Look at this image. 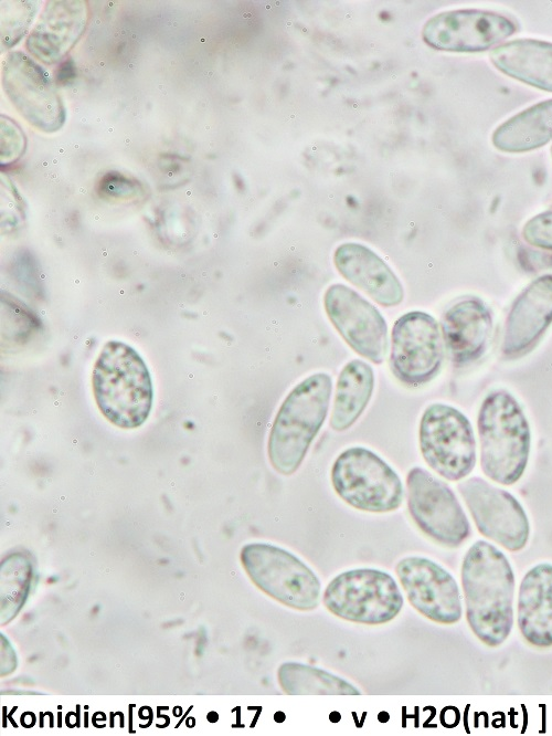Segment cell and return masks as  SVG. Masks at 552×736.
<instances>
[{
	"mask_svg": "<svg viewBox=\"0 0 552 736\" xmlns=\"http://www.w3.org/2000/svg\"><path fill=\"white\" fill-rule=\"evenodd\" d=\"M466 619L473 633L496 648L513 627L514 574L506 555L486 540H477L461 564Z\"/></svg>",
	"mask_w": 552,
	"mask_h": 736,
	"instance_id": "cell-1",
	"label": "cell"
},
{
	"mask_svg": "<svg viewBox=\"0 0 552 736\" xmlns=\"http://www.w3.org/2000/svg\"><path fill=\"white\" fill-rule=\"evenodd\" d=\"M93 393L102 414L121 429L140 427L152 407V381L140 355L129 345L108 340L92 375Z\"/></svg>",
	"mask_w": 552,
	"mask_h": 736,
	"instance_id": "cell-2",
	"label": "cell"
},
{
	"mask_svg": "<svg viewBox=\"0 0 552 736\" xmlns=\"http://www.w3.org/2000/svg\"><path fill=\"white\" fill-rule=\"evenodd\" d=\"M332 379L314 374L299 382L279 407L268 435L267 454L272 467L291 475L301 465L329 410Z\"/></svg>",
	"mask_w": 552,
	"mask_h": 736,
	"instance_id": "cell-3",
	"label": "cell"
},
{
	"mask_svg": "<svg viewBox=\"0 0 552 736\" xmlns=\"http://www.w3.org/2000/svg\"><path fill=\"white\" fill-rule=\"evenodd\" d=\"M477 425L484 474L502 485L517 483L531 448L530 425L517 399L505 390L490 392L480 406Z\"/></svg>",
	"mask_w": 552,
	"mask_h": 736,
	"instance_id": "cell-4",
	"label": "cell"
},
{
	"mask_svg": "<svg viewBox=\"0 0 552 736\" xmlns=\"http://www.w3.org/2000/svg\"><path fill=\"white\" fill-rule=\"evenodd\" d=\"M241 562L252 582L279 603L300 611L318 607L320 581L290 551L272 544L252 543L242 548Z\"/></svg>",
	"mask_w": 552,
	"mask_h": 736,
	"instance_id": "cell-5",
	"label": "cell"
},
{
	"mask_svg": "<svg viewBox=\"0 0 552 736\" xmlns=\"http://www.w3.org/2000/svg\"><path fill=\"white\" fill-rule=\"evenodd\" d=\"M323 606L336 617L361 624H384L403 608L394 578L382 570L359 568L336 576L322 595Z\"/></svg>",
	"mask_w": 552,
	"mask_h": 736,
	"instance_id": "cell-6",
	"label": "cell"
},
{
	"mask_svg": "<svg viewBox=\"0 0 552 736\" xmlns=\"http://www.w3.org/2000/svg\"><path fill=\"white\" fill-rule=\"evenodd\" d=\"M331 484L342 501L363 512L395 511L404 497L396 472L363 446L349 448L338 455L331 469Z\"/></svg>",
	"mask_w": 552,
	"mask_h": 736,
	"instance_id": "cell-7",
	"label": "cell"
},
{
	"mask_svg": "<svg viewBox=\"0 0 552 736\" xmlns=\"http://www.w3.org/2000/svg\"><path fill=\"white\" fill-rule=\"evenodd\" d=\"M418 442L428 466L448 481H460L476 464V440L468 418L445 404L428 406L420 422Z\"/></svg>",
	"mask_w": 552,
	"mask_h": 736,
	"instance_id": "cell-8",
	"label": "cell"
},
{
	"mask_svg": "<svg viewBox=\"0 0 552 736\" xmlns=\"http://www.w3.org/2000/svg\"><path fill=\"white\" fill-rule=\"evenodd\" d=\"M406 502L414 523L434 542L455 548L469 537L470 524L455 493L426 470L408 471Z\"/></svg>",
	"mask_w": 552,
	"mask_h": 736,
	"instance_id": "cell-9",
	"label": "cell"
},
{
	"mask_svg": "<svg viewBox=\"0 0 552 736\" xmlns=\"http://www.w3.org/2000/svg\"><path fill=\"white\" fill-rule=\"evenodd\" d=\"M444 359V340L436 319L413 311L400 316L392 328L390 364L393 375L408 387L431 381Z\"/></svg>",
	"mask_w": 552,
	"mask_h": 736,
	"instance_id": "cell-10",
	"label": "cell"
},
{
	"mask_svg": "<svg viewBox=\"0 0 552 736\" xmlns=\"http://www.w3.org/2000/svg\"><path fill=\"white\" fill-rule=\"evenodd\" d=\"M478 532L510 551L526 547L530 524L520 502L508 491L481 477L457 485Z\"/></svg>",
	"mask_w": 552,
	"mask_h": 736,
	"instance_id": "cell-11",
	"label": "cell"
},
{
	"mask_svg": "<svg viewBox=\"0 0 552 736\" xmlns=\"http://www.w3.org/2000/svg\"><path fill=\"white\" fill-rule=\"evenodd\" d=\"M2 84L14 107L34 127L46 133L62 127L63 103L46 72L31 57L9 53L2 64Z\"/></svg>",
	"mask_w": 552,
	"mask_h": 736,
	"instance_id": "cell-12",
	"label": "cell"
},
{
	"mask_svg": "<svg viewBox=\"0 0 552 736\" xmlns=\"http://www.w3.org/2000/svg\"><path fill=\"white\" fill-rule=\"evenodd\" d=\"M516 23L500 13L478 10H448L424 24L422 38L427 45L448 52L486 51L512 35Z\"/></svg>",
	"mask_w": 552,
	"mask_h": 736,
	"instance_id": "cell-13",
	"label": "cell"
},
{
	"mask_svg": "<svg viewBox=\"0 0 552 736\" xmlns=\"http://www.w3.org/2000/svg\"><path fill=\"white\" fill-rule=\"evenodd\" d=\"M323 304L329 320L357 354L374 364L384 360L388 325L375 306L343 284L330 285Z\"/></svg>",
	"mask_w": 552,
	"mask_h": 736,
	"instance_id": "cell-14",
	"label": "cell"
},
{
	"mask_svg": "<svg viewBox=\"0 0 552 736\" xmlns=\"http://www.w3.org/2000/svg\"><path fill=\"white\" fill-rule=\"evenodd\" d=\"M395 574L410 604L439 624H454L463 616L461 597L454 577L437 562L420 556L402 558Z\"/></svg>",
	"mask_w": 552,
	"mask_h": 736,
	"instance_id": "cell-15",
	"label": "cell"
},
{
	"mask_svg": "<svg viewBox=\"0 0 552 736\" xmlns=\"http://www.w3.org/2000/svg\"><path fill=\"white\" fill-rule=\"evenodd\" d=\"M552 324V274L532 281L514 299L506 320L501 350L507 358L530 351Z\"/></svg>",
	"mask_w": 552,
	"mask_h": 736,
	"instance_id": "cell-16",
	"label": "cell"
},
{
	"mask_svg": "<svg viewBox=\"0 0 552 736\" xmlns=\"http://www.w3.org/2000/svg\"><path fill=\"white\" fill-rule=\"evenodd\" d=\"M492 315L478 297L463 298L443 315L440 332L450 360L466 366L486 351L492 334Z\"/></svg>",
	"mask_w": 552,
	"mask_h": 736,
	"instance_id": "cell-17",
	"label": "cell"
},
{
	"mask_svg": "<svg viewBox=\"0 0 552 736\" xmlns=\"http://www.w3.org/2000/svg\"><path fill=\"white\" fill-rule=\"evenodd\" d=\"M85 1H50L26 41V49L46 64L56 63L74 46L87 23Z\"/></svg>",
	"mask_w": 552,
	"mask_h": 736,
	"instance_id": "cell-18",
	"label": "cell"
},
{
	"mask_svg": "<svg viewBox=\"0 0 552 736\" xmlns=\"http://www.w3.org/2000/svg\"><path fill=\"white\" fill-rule=\"evenodd\" d=\"M339 273L354 286L365 292L385 307L403 301V286L392 269L368 246L348 242L340 244L333 254Z\"/></svg>",
	"mask_w": 552,
	"mask_h": 736,
	"instance_id": "cell-19",
	"label": "cell"
},
{
	"mask_svg": "<svg viewBox=\"0 0 552 736\" xmlns=\"http://www.w3.org/2000/svg\"><path fill=\"white\" fill-rule=\"evenodd\" d=\"M517 623L529 644L552 646V564L540 562L524 574L518 591Z\"/></svg>",
	"mask_w": 552,
	"mask_h": 736,
	"instance_id": "cell-20",
	"label": "cell"
},
{
	"mask_svg": "<svg viewBox=\"0 0 552 736\" xmlns=\"http://www.w3.org/2000/svg\"><path fill=\"white\" fill-rule=\"evenodd\" d=\"M500 72L530 86L552 92V43L517 39L498 45L490 54Z\"/></svg>",
	"mask_w": 552,
	"mask_h": 736,
	"instance_id": "cell-21",
	"label": "cell"
},
{
	"mask_svg": "<svg viewBox=\"0 0 552 736\" xmlns=\"http://www.w3.org/2000/svg\"><path fill=\"white\" fill-rule=\"evenodd\" d=\"M493 146L505 153H526L552 140V98L539 102L499 125Z\"/></svg>",
	"mask_w": 552,
	"mask_h": 736,
	"instance_id": "cell-22",
	"label": "cell"
},
{
	"mask_svg": "<svg viewBox=\"0 0 552 736\" xmlns=\"http://www.w3.org/2000/svg\"><path fill=\"white\" fill-rule=\"evenodd\" d=\"M373 388L371 366L359 359L348 362L338 376L330 427L335 431L349 429L367 408Z\"/></svg>",
	"mask_w": 552,
	"mask_h": 736,
	"instance_id": "cell-23",
	"label": "cell"
},
{
	"mask_svg": "<svg viewBox=\"0 0 552 736\" xmlns=\"http://www.w3.org/2000/svg\"><path fill=\"white\" fill-rule=\"evenodd\" d=\"M277 681L287 695H360L344 679L298 662H285L277 670Z\"/></svg>",
	"mask_w": 552,
	"mask_h": 736,
	"instance_id": "cell-24",
	"label": "cell"
},
{
	"mask_svg": "<svg viewBox=\"0 0 552 736\" xmlns=\"http://www.w3.org/2000/svg\"><path fill=\"white\" fill-rule=\"evenodd\" d=\"M12 6H4V13L1 15V40L7 48L14 45L32 21L35 7L32 2H11Z\"/></svg>",
	"mask_w": 552,
	"mask_h": 736,
	"instance_id": "cell-25",
	"label": "cell"
},
{
	"mask_svg": "<svg viewBox=\"0 0 552 736\" xmlns=\"http://www.w3.org/2000/svg\"><path fill=\"white\" fill-rule=\"evenodd\" d=\"M522 236L531 245L552 251V210L528 220L522 229Z\"/></svg>",
	"mask_w": 552,
	"mask_h": 736,
	"instance_id": "cell-26",
	"label": "cell"
},
{
	"mask_svg": "<svg viewBox=\"0 0 552 736\" xmlns=\"http://www.w3.org/2000/svg\"><path fill=\"white\" fill-rule=\"evenodd\" d=\"M1 162H12L24 148V136L20 128L8 118L1 120Z\"/></svg>",
	"mask_w": 552,
	"mask_h": 736,
	"instance_id": "cell-27",
	"label": "cell"
},
{
	"mask_svg": "<svg viewBox=\"0 0 552 736\" xmlns=\"http://www.w3.org/2000/svg\"><path fill=\"white\" fill-rule=\"evenodd\" d=\"M103 193L116 199H131L141 192V186L118 172H108L100 181Z\"/></svg>",
	"mask_w": 552,
	"mask_h": 736,
	"instance_id": "cell-28",
	"label": "cell"
},
{
	"mask_svg": "<svg viewBox=\"0 0 552 736\" xmlns=\"http://www.w3.org/2000/svg\"><path fill=\"white\" fill-rule=\"evenodd\" d=\"M73 65L72 61L64 62L61 66L60 70L56 74V78L60 83H65L67 82L68 78L73 77L74 71H73Z\"/></svg>",
	"mask_w": 552,
	"mask_h": 736,
	"instance_id": "cell-29",
	"label": "cell"
},
{
	"mask_svg": "<svg viewBox=\"0 0 552 736\" xmlns=\"http://www.w3.org/2000/svg\"><path fill=\"white\" fill-rule=\"evenodd\" d=\"M551 155H552V147H551Z\"/></svg>",
	"mask_w": 552,
	"mask_h": 736,
	"instance_id": "cell-30",
	"label": "cell"
}]
</instances>
